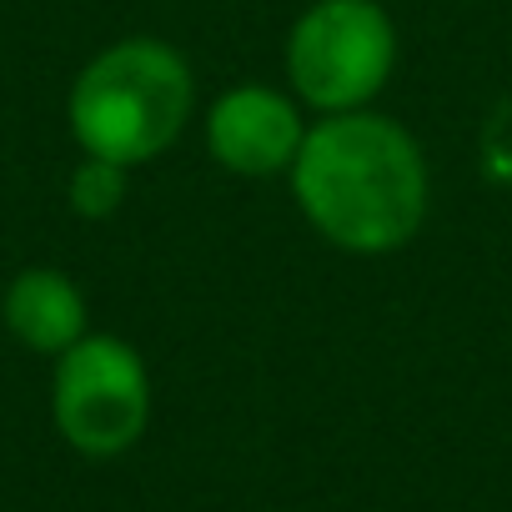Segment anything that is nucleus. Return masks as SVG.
<instances>
[{
  "label": "nucleus",
  "mask_w": 512,
  "mask_h": 512,
  "mask_svg": "<svg viewBox=\"0 0 512 512\" xmlns=\"http://www.w3.org/2000/svg\"><path fill=\"white\" fill-rule=\"evenodd\" d=\"M66 201L86 221L116 216L121 201H126V166H116L106 156H81L76 171H71V181H66Z\"/></svg>",
  "instance_id": "0eeeda50"
},
{
  "label": "nucleus",
  "mask_w": 512,
  "mask_h": 512,
  "mask_svg": "<svg viewBox=\"0 0 512 512\" xmlns=\"http://www.w3.org/2000/svg\"><path fill=\"white\" fill-rule=\"evenodd\" d=\"M287 176L302 216L352 256H387L407 246L432 201L412 131L367 106L312 121Z\"/></svg>",
  "instance_id": "f257e3e1"
},
{
  "label": "nucleus",
  "mask_w": 512,
  "mask_h": 512,
  "mask_svg": "<svg viewBox=\"0 0 512 512\" xmlns=\"http://www.w3.org/2000/svg\"><path fill=\"white\" fill-rule=\"evenodd\" d=\"M191 106L196 81L186 56L156 36H126L81 66L66 121L81 156H106L131 171L181 141Z\"/></svg>",
  "instance_id": "f03ea898"
},
{
  "label": "nucleus",
  "mask_w": 512,
  "mask_h": 512,
  "mask_svg": "<svg viewBox=\"0 0 512 512\" xmlns=\"http://www.w3.org/2000/svg\"><path fill=\"white\" fill-rule=\"evenodd\" d=\"M56 432L81 457H121L151 422V372L121 337H81L56 357L51 377Z\"/></svg>",
  "instance_id": "20e7f679"
},
{
  "label": "nucleus",
  "mask_w": 512,
  "mask_h": 512,
  "mask_svg": "<svg viewBox=\"0 0 512 512\" xmlns=\"http://www.w3.org/2000/svg\"><path fill=\"white\" fill-rule=\"evenodd\" d=\"M397 66V26L377 0H317L287 36L292 91L322 111H362Z\"/></svg>",
  "instance_id": "7ed1b4c3"
},
{
  "label": "nucleus",
  "mask_w": 512,
  "mask_h": 512,
  "mask_svg": "<svg viewBox=\"0 0 512 512\" xmlns=\"http://www.w3.org/2000/svg\"><path fill=\"white\" fill-rule=\"evenodd\" d=\"M0 322L26 352L61 357L86 337V297L61 267H26L0 297Z\"/></svg>",
  "instance_id": "423d86ee"
},
{
  "label": "nucleus",
  "mask_w": 512,
  "mask_h": 512,
  "mask_svg": "<svg viewBox=\"0 0 512 512\" xmlns=\"http://www.w3.org/2000/svg\"><path fill=\"white\" fill-rule=\"evenodd\" d=\"M307 141V121L292 96L272 86H231L206 111V151L236 176H277L292 171Z\"/></svg>",
  "instance_id": "39448f33"
}]
</instances>
